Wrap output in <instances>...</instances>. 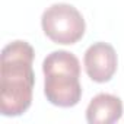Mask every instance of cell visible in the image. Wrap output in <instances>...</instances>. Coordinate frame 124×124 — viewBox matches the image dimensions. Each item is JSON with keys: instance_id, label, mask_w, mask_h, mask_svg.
Instances as JSON below:
<instances>
[{"instance_id": "cell-3", "label": "cell", "mask_w": 124, "mask_h": 124, "mask_svg": "<svg viewBox=\"0 0 124 124\" xmlns=\"http://www.w3.org/2000/svg\"><path fill=\"white\" fill-rule=\"evenodd\" d=\"M44 34L55 44L70 45L78 42L86 29L82 13L72 5L55 3L47 8L41 18Z\"/></svg>"}, {"instance_id": "cell-2", "label": "cell", "mask_w": 124, "mask_h": 124, "mask_svg": "<svg viewBox=\"0 0 124 124\" xmlns=\"http://www.w3.org/2000/svg\"><path fill=\"white\" fill-rule=\"evenodd\" d=\"M44 93L47 99L61 108H70L79 104L82 98L80 63L75 54L58 50L50 53L42 63Z\"/></svg>"}, {"instance_id": "cell-4", "label": "cell", "mask_w": 124, "mask_h": 124, "mask_svg": "<svg viewBox=\"0 0 124 124\" xmlns=\"http://www.w3.org/2000/svg\"><path fill=\"white\" fill-rule=\"evenodd\" d=\"M83 64L88 76L93 82L105 83L111 80L117 72V53L114 47L107 42H95L85 51Z\"/></svg>"}, {"instance_id": "cell-1", "label": "cell", "mask_w": 124, "mask_h": 124, "mask_svg": "<svg viewBox=\"0 0 124 124\" xmlns=\"http://www.w3.org/2000/svg\"><path fill=\"white\" fill-rule=\"evenodd\" d=\"M35 51L26 41L9 42L2 51L0 69V111L6 117L26 112L32 102Z\"/></svg>"}, {"instance_id": "cell-5", "label": "cell", "mask_w": 124, "mask_h": 124, "mask_svg": "<svg viewBox=\"0 0 124 124\" xmlns=\"http://www.w3.org/2000/svg\"><path fill=\"white\" fill-rule=\"evenodd\" d=\"M123 117V102L111 93H98L86 108V121L89 124H112Z\"/></svg>"}]
</instances>
